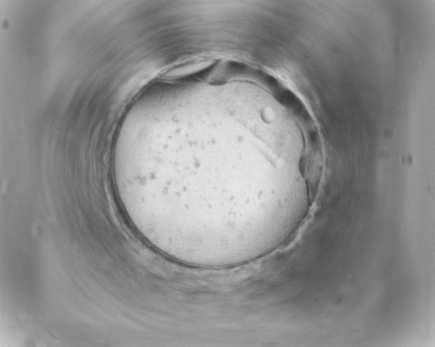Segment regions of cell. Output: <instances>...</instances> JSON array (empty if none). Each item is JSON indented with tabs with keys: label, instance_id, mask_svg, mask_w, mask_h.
Segmentation results:
<instances>
[{
	"label": "cell",
	"instance_id": "obj_1",
	"mask_svg": "<svg viewBox=\"0 0 435 347\" xmlns=\"http://www.w3.org/2000/svg\"><path fill=\"white\" fill-rule=\"evenodd\" d=\"M112 167L137 232L165 255L203 269L243 265L281 247L307 216L319 177L275 94L226 86L158 105Z\"/></svg>",
	"mask_w": 435,
	"mask_h": 347
}]
</instances>
